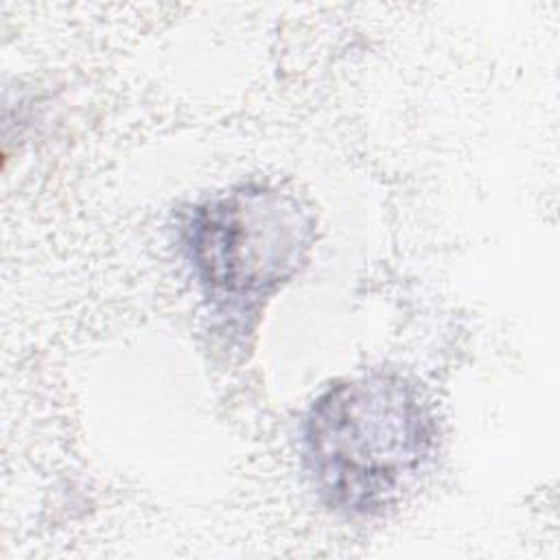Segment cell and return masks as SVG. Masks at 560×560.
<instances>
[{
	"label": "cell",
	"instance_id": "7a4b0ae2",
	"mask_svg": "<svg viewBox=\"0 0 560 560\" xmlns=\"http://www.w3.org/2000/svg\"><path fill=\"white\" fill-rule=\"evenodd\" d=\"M311 236L313 219L298 199L267 186H241L195 210L188 249L210 289L241 298L287 280Z\"/></svg>",
	"mask_w": 560,
	"mask_h": 560
},
{
	"label": "cell",
	"instance_id": "6da1fadb",
	"mask_svg": "<svg viewBox=\"0 0 560 560\" xmlns=\"http://www.w3.org/2000/svg\"><path fill=\"white\" fill-rule=\"evenodd\" d=\"M433 438L418 389L394 374H370L335 383L313 402L304 457L328 505L374 514L420 475Z\"/></svg>",
	"mask_w": 560,
	"mask_h": 560
}]
</instances>
